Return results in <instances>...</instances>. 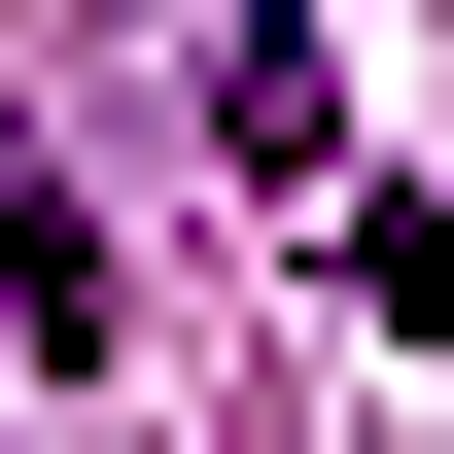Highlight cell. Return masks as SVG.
Here are the masks:
<instances>
[{
  "label": "cell",
  "mask_w": 454,
  "mask_h": 454,
  "mask_svg": "<svg viewBox=\"0 0 454 454\" xmlns=\"http://www.w3.org/2000/svg\"><path fill=\"white\" fill-rule=\"evenodd\" d=\"M210 106H245V175H315V210H349V70L280 35V0H210Z\"/></svg>",
  "instance_id": "cell-1"
}]
</instances>
